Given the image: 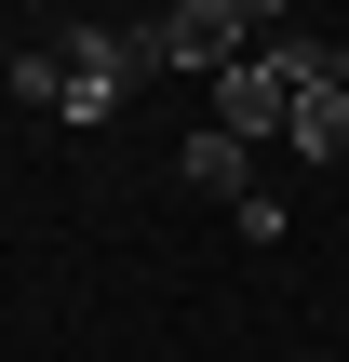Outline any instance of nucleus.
Returning a JSON list of instances; mask_svg holds the SVG:
<instances>
[{
    "instance_id": "obj_1",
    "label": "nucleus",
    "mask_w": 349,
    "mask_h": 362,
    "mask_svg": "<svg viewBox=\"0 0 349 362\" xmlns=\"http://www.w3.org/2000/svg\"><path fill=\"white\" fill-rule=\"evenodd\" d=\"M148 67H161V27H67V107L54 121H108Z\"/></svg>"
},
{
    "instance_id": "obj_2",
    "label": "nucleus",
    "mask_w": 349,
    "mask_h": 362,
    "mask_svg": "<svg viewBox=\"0 0 349 362\" xmlns=\"http://www.w3.org/2000/svg\"><path fill=\"white\" fill-rule=\"evenodd\" d=\"M256 27H269L256 0H175V13H161V67H215V81H229V67L256 54Z\"/></svg>"
},
{
    "instance_id": "obj_3",
    "label": "nucleus",
    "mask_w": 349,
    "mask_h": 362,
    "mask_svg": "<svg viewBox=\"0 0 349 362\" xmlns=\"http://www.w3.org/2000/svg\"><path fill=\"white\" fill-rule=\"evenodd\" d=\"M282 148L349 161V67H336V81H296V107H282Z\"/></svg>"
},
{
    "instance_id": "obj_4",
    "label": "nucleus",
    "mask_w": 349,
    "mask_h": 362,
    "mask_svg": "<svg viewBox=\"0 0 349 362\" xmlns=\"http://www.w3.org/2000/svg\"><path fill=\"white\" fill-rule=\"evenodd\" d=\"M175 175H188V188H202V202H242V188H256V148H242V134H215V121H202V134H188V148H175Z\"/></svg>"
},
{
    "instance_id": "obj_5",
    "label": "nucleus",
    "mask_w": 349,
    "mask_h": 362,
    "mask_svg": "<svg viewBox=\"0 0 349 362\" xmlns=\"http://www.w3.org/2000/svg\"><path fill=\"white\" fill-rule=\"evenodd\" d=\"M13 107H67V40H27L13 54Z\"/></svg>"
}]
</instances>
